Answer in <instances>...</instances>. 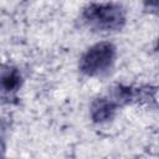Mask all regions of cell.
Instances as JSON below:
<instances>
[{"mask_svg": "<svg viewBox=\"0 0 159 159\" xmlns=\"http://www.w3.org/2000/svg\"><path fill=\"white\" fill-rule=\"evenodd\" d=\"M82 24L97 34H116L127 24L125 9L112 1L91 2L82 9Z\"/></svg>", "mask_w": 159, "mask_h": 159, "instance_id": "obj_1", "label": "cell"}, {"mask_svg": "<svg viewBox=\"0 0 159 159\" xmlns=\"http://www.w3.org/2000/svg\"><path fill=\"white\" fill-rule=\"evenodd\" d=\"M117 58V47L109 41H99L89 46L80 57L78 70L82 75L98 78L107 76Z\"/></svg>", "mask_w": 159, "mask_h": 159, "instance_id": "obj_2", "label": "cell"}, {"mask_svg": "<svg viewBox=\"0 0 159 159\" xmlns=\"http://www.w3.org/2000/svg\"><path fill=\"white\" fill-rule=\"evenodd\" d=\"M22 86V76L17 67L12 65L0 66V102L14 103Z\"/></svg>", "mask_w": 159, "mask_h": 159, "instance_id": "obj_3", "label": "cell"}, {"mask_svg": "<svg viewBox=\"0 0 159 159\" xmlns=\"http://www.w3.org/2000/svg\"><path fill=\"white\" fill-rule=\"evenodd\" d=\"M117 103L107 94L97 97L92 101L89 106V117L93 123L96 124H103L107 122H111L118 111Z\"/></svg>", "mask_w": 159, "mask_h": 159, "instance_id": "obj_4", "label": "cell"}, {"mask_svg": "<svg viewBox=\"0 0 159 159\" xmlns=\"http://www.w3.org/2000/svg\"><path fill=\"white\" fill-rule=\"evenodd\" d=\"M144 5H145V9H148V11L157 12L158 0H144Z\"/></svg>", "mask_w": 159, "mask_h": 159, "instance_id": "obj_5", "label": "cell"}]
</instances>
